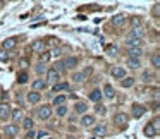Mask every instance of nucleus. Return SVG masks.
I'll return each mask as SVG.
<instances>
[{
  "instance_id": "f257e3e1",
  "label": "nucleus",
  "mask_w": 160,
  "mask_h": 139,
  "mask_svg": "<svg viewBox=\"0 0 160 139\" xmlns=\"http://www.w3.org/2000/svg\"><path fill=\"white\" fill-rule=\"evenodd\" d=\"M35 115L38 117V120H42V122H47V120H50V117L53 115V108H52V105H40L38 108L35 110Z\"/></svg>"
},
{
  "instance_id": "f03ea898",
  "label": "nucleus",
  "mask_w": 160,
  "mask_h": 139,
  "mask_svg": "<svg viewBox=\"0 0 160 139\" xmlns=\"http://www.w3.org/2000/svg\"><path fill=\"white\" fill-rule=\"evenodd\" d=\"M129 115L126 113V112H117V113L112 117V122H114V125H117L119 129H126L129 125Z\"/></svg>"
},
{
  "instance_id": "7ed1b4c3",
  "label": "nucleus",
  "mask_w": 160,
  "mask_h": 139,
  "mask_svg": "<svg viewBox=\"0 0 160 139\" xmlns=\"http://www.w3.org/2000/svg\"><path fill=\"white\" fill-rule=\"evenodd\" d=\"M43 79H45V83H47V86H53V84H57V83H60V76L59 74L55 72V70L52 69V67H50V69H47V72H45V77H43Z\"/></svg>"
},
{
  "instance_id": "20e7f679",
  "label": "nucleus",
  "mask_w": 160,
  "mask_h": 139,
  "mask_svg": "<svg viewBox=\"0 0 160 139\" xmlns=\"http://www.w3.org/2000/svg\"><path fill=\"white\" fill-rule=\"evenodd\" d=\"M146 112H148V108L143 103H134L131 107V117L132 118H141V117H145Z\"/></svg>"
},
{
  "instance_id": "39448f33",
  "label": "nucleus",
  "mask_w": 160,
  "mask_h": 139,
  "mask_svg": "<svg viewBox=\"0 0 160 139\" xmlns=\"http://www.w3.org/2000/svg\"><path fill=\"white\" fill-rule=\"evenodd\" d=\"M91 134H93V137H105V136L108 134L107 124H97V125H93V129H91Z\"/></svg>"
},
{
  "instance_id": "423d86ee",
  "label": "nucleus",
  "mask_w": 160,
  "mask_h": 139,
  "mask_svg": "<svg viewBox=\"0 0 160 139\" xmlns=\"http://www.w3.org/2000/svg\"><path fill=\"white\" fill-rule=\"evenodd\" d=\"M18 134H19V125H16V124H7L4 127V136L7 139H14V137H18Z\"/></svg>"
},
{
  "instance_id": "0eeeda50",
  "label": "nucleus",
  "mask_w": 160,
  "mask_h": 139,
  "mask_svg": "<svg viewBox=\"0 0 160 139\" xmlns=\"http://www.w3.org/2000/svg\"><path fill=\"white\" fill-rule=\"evenodd\" d=\"M153 81H157V72L155 70H152V69H145L141 72V83H145V84H152Z\"/></svg>"
},
{
  "instance_id": "6e6552de",
  "label": "nucleus",
  "mask_w": 160,
  "mask_h": 139,
  "mask_svg": "<svg viewBox=\"0 0 160 139\" xmlns=\"http://www.w3.org/2000/svg\"><path fill=\"white\" fill-rule=\"evenodd\" d=\"M88 100H90L91 103H95V105H100V103H102V100H103L100 88H93V89L90 91V94H88Z\"/></svg>"
},
{
  "instance_id": "1a4fd4ad",
  "label": "nucleus",
  "mask_w": 160,
  "mask_h": 139,
  "mask_svg": "<svg viewBox=\"0 0 160 139\" xmlns=\"http://www.w3.org/2000/svg\"><path fill=\"white\" fill-rule=\"evenodd\" d=\"M110 76L114 77V79H117V81H121V79H124L126 76H128V72H126V69L122 65H114L110 69Z\"/></svg>"
},
{
  "instance_id": "9d476101",
  "label": "nucleus",
  "mask_w": 160,
  "mask_h": 139,
  "mask_svg": "<svg viewBox=\"0 0 160 139\" xmlns=\"http://www.w3.org/2000/svg\"><path fill=\"white\" fill-rule=\"evenodd\" d=\"M126 22H128V17H126V14H122V12H119V14L112 16V19H110V24L115 26V28H122Z\"/></svg>"
},
{
  "instance_id": "9b49d317",
  "label": "nucleus",
  "mask_w": 160,
  "mask_h": 139,
  "mask_svg": "<svg viewBox=\"0 0 160 139\" xmlns=\"http://www.w3.org/2000/svg\"><path fill=\"white\" fill-rule=\"evenodd\" d=\"M62 62H64V67H66V70H72V69H76V67L79 65V59H78V57H74V55L66 57Z\"/></svg>"
},
{
  "instance_id": "f8f14e48",
  "label": "nucleus",
  "mask_w": 160,
  "mask_h": 139,
  "mask_svg": "<svg viewBox=\"0 0 160 139\" xmlns=\"http://www.w3.org/2000/svg\"><path fill=\"white\" fill-rule=\"evenodd\" d=\"M11 105L9 103H0V120L2 122H7L11 120Z\"/></svg>"
},
{
  "instance_id": "ddd939ff",
  "label": "nucleus",
  "mask_w": 160,
  "mask_h": 139,
  "mask_svg": "<svg viewBox=\"0 0 160 139\" xmlns=\"http://www.w3.org/2000/svg\"><path fill=\"white\" fill-rule=\"evenodd\" d=\"M79 124L81 127H93L97 124V117L95 115H90V113H84L83 117L79 118Z\"/></svg>"
},
{
  "instance_id": "4468645a",
  "label": "nucleus",
  "mask_w": 160,
  "mask_h": 139,
  "mask_svg": "<svg viewBox=\"0 0 160 139\" xmlns=\"http://www.w3.org/2000/svg\"><path fill=\"white\" fill-rule=\"evenodd\" d=\"M102 96H103L105 100H114L115 98V89H114V86H112L110 83H107L103 88H102Z\"/></svg>"
},
{
  "instance_id": "2eb2a0df",
  "label": "nucleus",
  "mask_w": 160,
  "mask_h": 139,
  "mask_svg": "<svg viewBox=\"0 0 160 139\" xmlns=\"http://www.w3.org/2000/svg\"><path fill=\"white\" fill-rule=\"evenodd\" d=\"M26 103L28 105H38L40 101H42V93H36V91H29L28 94H26Z\"/></svg>"
},
{
  "instance_id": "dca6fc26",
  "label": "nucleus",
  "mask_w": 160,
  "mask_h": 139,
  "mask_svg": "<svg viewBox=\"0 0 160 139\" xmlns=\"http://www.w3.org/2000/svg\"><path fill=\"white\" fill-rule=\"evenodd\" d=\"M43 89H47V83L43 77H36L31 83V91H36V93H42Z\"/></svg>"
},
{
  "instance_id": "f3484780",
  "label": "nucleus",
  "mask_w": 160,
  "mask_h": 139,
  "mask_svg": "<svg viewBox=\"0 0 160 139\" xmlns=\"http://www.w3.org/2000/svg\"><path fill=\"white\" fill-rule=\"evenodd\" d=\"M31 50H33V52H36V53L40 55V53L47 52L48 48H47V43L43 41V40H35V41L31 43Z\"/></svg>"
},
{
  "instance_id": "a211bd4d",
  "label": "nucleus",
  "mask_w": 160,
  "mask_h": 139,
  "mask_svg": "<svg viewBox=\"0 0 160 139\" xmlns=\"http://www.w3.org/2000/svg\"><path fill=\"white\" fill-rule=\"evenodd\" d=\"M124 43L128 48H143V38H126Z\"/></svg>"
},
{
  "instance_id": "6ab92c4d",
  "label": "nucleus",
  "mask_w": 160,
  "mask_h": 139,
  "mask_svg": "<svg viewBox=\"0 0 160 139\" xmlns=\"http://www.w3.org/2000/svg\"><path fill=\"white\" fill-rule=\"evenodd\" d=\"M11 118H12V124H16V125H18L19 122H22V118H24L22 108H14V110H11Z\"/></svg>"
},
{
  "instance_id": "aec40b11",
  "label": "nucleus",
  "mask_w": 160,
  "mask_h": 139,
  "mask_svg": "<svg viewBox=\"0 0 160 139\" xmlns=\"http://www.w3.org/2000/svg\"><path fill=\"white\" fill-rule=\"evenodd\" d=\"M143 65L141 59H126V67L131 70H139Z\"/></svg>"
},
{
  "instance_id": "412c9836",
  "label": "nucleus",
  "mask_w": 160,
  "mask_h": 139,
  "mask_svg": "<svg viewBox=\"0 0 160 139\" xmlns=\"http://www.w3.org/2000/svg\"><path fill=\"white\" fill-rule=\"evenodd\" d=\"M67 89H71V86H69V83H57V84H53L52 86V93L53 94H62L64 91H67Z\"/></svg>"
},
{
  "instance_id": "4be33fe9",
  "label": "nucleus",
  "mask_w": 160,
  "mask_h": 139,
  "mask_svg": "<svg viewBox=\"0 0 160 139\" xmlns=\"http://www.w3.org/2000/svg\"><path fill=\"white\" fill-rule=\"evenodd\" d=\"M88 108H90V105H88L86 101H83V100H79V101H76V103H74V112H76V113H79V115H84L88 112Z\"/></svg>"
},
{
  "instance_id": "5701e85b",
  "label": "nucleus",
  "mask_w": 160,
  "mask_h": 139,
  "mask_svg": "<svg viewBox=\"0 0 160 139\" xmlns=\"http://www.w3.org/2000/svg\"><path fill=\"white\" fill-rule=\"evenodd\" d=\"M126 57L128 59H141L143 48H126Z\"/></svg>"
},
{
  "instance_id": "b1692460",
  "label": "nucleus",
  "mask_w": 160,
  "mask_h": 139,
  "mask_svg": "<svg viewBox=\"0 0 160 139\" xmlns=\"http://www.w3.org/2000/svg\"><path fill=\"white\" fill-rule=\"evenodd\" d=\"M16 43H18V40H16V38H5L4 41H2V46H0V50L9 52V50H12V48L16 46Z\"/></svg>"
},
{
  "instance_id": "393cba45",
  "label": "nucleus",
  "mask_w": 160,
  "mask_h": 139,
  "mask_svg": "<svg viewBox=\"0 0 160 139\" xmlns=\"http://www.w3.org/2000/svg\"><path fill=\"white\" fill-rule=\"evenodd\" d=\"M103 52H105V55L107 57H110V59H115V57L119 55V48L115 45H107L103 48Z\"/></svg>"
},
{
  "instance_id": "a878e982",
  "label": "nucleus",
  "mask_w": 160,
  "mask_h": 139,
  "mask_svg": "<svg viewBox=\"0 0 160 139\" xmlns=\"http://www.w3.org/2000/svg\"><path fill=\"white\" fill-rule=\"evenodd\" d=\"M67 103V96L66 94H55V96H53V100H52V105L53 107H62V105H66Z\"/></svg>"
},
{
  "instance_id": "bb28decb",
  "label": "nucleus",
  "mask_w": 160,
  "mask_h": 139,
  "mask_svg": "<svg viewBox=\"0 0 160 139\" xmlns=\"http://www.w3.org/2000/svg\"><path fill=\"white\" fill-rule=\"evenodd\" d=\"M119 83H121V86L124 88V89H129V88H132L134 86V83H136V79L132 76H126L124 79H121L119 81Z\"/></svg>"
},
{
  "instance_id": "cd10ccee",
  "label": "nucleus",
  "mask_w": 160,
  "mask_h": 139,
  "mask_svg": "<svg viewBox=\"0 0 160 139\" xmlns=\"http://www.w3.org/2000/svg\"><path fill=\"white\" fill-rule=\"evenodd\" d=\"M150 62H152V67L155 70H158V67H160V52L158 50H155V52L152 53V57H150Z\"/></svg>"
},
{
  "instance_id": "c85d7f7f",
  "label": "nucleus",
  "mask_w": 160,
  "mask_h": 139,
  "mask_svg": "<svg viewBox=\"0 0 160 139\" xmlns=\"http://www.w3.org/2000/svg\"><path fill=\"white\" fill-rule=\"evenodd\" d=\"M143 35H145L143 28H138V29H129V31L126 33V38H143Z\"/></svg>"
},
{
  "instance_id": "c756f323",
  "label": "nucleus",
  "mask_w": 160,
  "mask_h": 139,
  "mask_svg": "<svg viewBox=\"0 0 160 139\" xmlns=\"http://www.w3.org/2000/svg\"><path fill=\"white\" fill-rule=\"evenodd\" d=\"M21 124H22V129H24L26 132H28V131H33V127H35V120H33L31 117H24Z\"/></svg>"
},
{
  "instance_id": "7c9ffc66",
  "label": "nucleus",
  "mask_w": 160,
  "mask_h": 139,
  "mask_svg": "<svg viewBox=\"0 0 160 139\" xmlns=\"http://www.w3.org/2000/svg\"><path fill=\"white\" fill-rule=\"evenodd\" d=\"M29 79L28 76V70H19L18 72V77H16V81H18V84H26Z\"/></svg>"
},
{
  "instance_id": "2f4dec72",
  "label": "nucleus",
  "mask_w": 160,
  "mask_h": 139,
  "mask_svg": "<svg viewBox=\"0 0 160 139\" xmlns=\"http://www.w3.org/2000/svg\"><path fill=\"white\" fill-rule=\"evenodd\" d=\"M145 136H148V137H152V136H158V131H157L155 127H153V124L150 122V124H146L145 125Z\"/></svg>"
},
{
  "instance_id": "473e14b6",
  "label": "nucleus",
  "mask_w": 160,
  "mask_h": 139,
  "mask_svg": "<svg viewBox=\"0 0 160 139\" xmlns=\"http://www.w3.org/2000/svg\"><path fill=\"white\" fill-rule=\"evenodd\" d=\"M52 69L55 70V72L59 74V76H60V74H66V72H67L66 67H64V62H62V60H55V64H53Z\"/></svg>"
},
{
  "instance_id": "72a5a7b5",
  "label": "nucleus",
  "mask_w": 160,
  "mask_h": 139,
  "mask_svg": "<svg viewBox=\"0 0 160 139\" xmlns=\"http://www.w3.org/2000/svg\"><path fill=\"white\" fill-rule=\"evenodd\" d=\"M84 79H86V77H84V74H83V72H72V76H71V81H72L74 84L83 83Z\"/></svg>"
},
{
  "instance_id": "f704fd0d",
  "label": "nucleus",
  "mask_w": 160,
  "mask_h": 139,
  "mask_svg": "<svg viewBox=\"0 0 160 139\" xmlns=\"http://www.w3.org/2000/svg\"><path fill=\"white\" fill-rule=\"evenodd\" d=\"M129 24H131V29H138V28H143V19L139 17H132L131 21H129Z\"/></svg>"
},
{
  "instance_id": "c9c22d12",
  "label": "nucleus",
  "mask_w": 160,
  "mask_h": 139,
  "mask_svg": "<svg viewBox=\"0 0 160 139\" xmlns=\"http://www.w3.org/2000/svg\"><path fill=\"white\" fill-rule=\"evenodd\" d=\"M67 113H69V108H67L66 105H62V107H55V117H66Z\"/></svg>"
},
{
  "instance_id": "e433bc0d",
  "label": "nucleus",
  "mask_w": 160,
  "mask_h": 139,
  "mask_svg": "<svg viewBox=\"0 0 160 139\" xmlns=\"http://www.w3.org/2000/svg\"><path fill=\"white\" fill-rule=\"evenodd\" d=\"M50 59H52V57H50V52L47 50V52L40 53V59H38V62H40V64H45V65H47V64L50 62Z\"/></svg>"
},
{
  "instance_id": "4c0bfd02",
  "label": "nucleus",
  "mask_w": 160,
  "mask_h": 139,
  "mask_svg": "<svg viewBox=\"0 0 160 139\" xmlns=\"http://www.w3.org/2000/svg\"><path fill=\"white\" fill-rule=\"evenodd\" d=\"M152 16L157 19V21L160 19V4H155V5L152 7Z\"/></svg>"
},
{
  "instance_id": "58836bf2",
  "label": "nucleus",
  "mask_w": 160,
  "mask_h": 139,
  "mask_svg": "<svg viewBox=\"0 0 160 139\" xmlns=\"http://www.w3.org/2000/svg\"><path fill=\"white\" fill-rule=\"evenodd\" d=\"M35 70H36V74H38V76H42V74H45L47 72V65L45 64H36V67H35Z\"/></svg>"
},
{
  "instance_id": "ea45409f",
  "label": "nucleus",
  "mask_w": 160,
  "mask_h": 139,
  "mask_svg": "<svg viewBox=\"0 0 160 139\" xmlns=\"http://www.w3.org/2000/svg\"><path fill=\"white\" fill-rule=\"evenodd\" d=\"M48 52H50V57H60L62 55V48H60V46H53Z\"/></svg>"
},
{
  "instance_id": "a19ab883",
  "label": "nucleus",
  "mask_w": 160,
  "mask_h": 139,
  "mask_svg": "<svg viewBox=\"0 0 160 139\" xmlns=\"http://www.w3.org/2000/svg\"><path fill=\"white\" fill-rule=\"evenodd\" d=\"M9 59H11V55H9V52H4V50H0V62H9Z\"/></svg>"
},
{
  "instance_id": "79ce46f5",
  "label": "nucleus",
  "mask_w": 160,
  "mask_h": 139,
  "mask_svg": "<svg viewBox=\"0 0 160 139\" xmlns=\"http://www.w3.org/2000/svg\"><path fill=\"white\" fill-rule=\"evenodd\" d=\"M95 112H97L98 115H105V112H107V110H105V107L100 103V105H95Z\"/></svg>"
},
{
  "instance_id": "37998d69",
  "label": "nucleus",
  "mask_w": 160,
  "mask_h": 139,
  "mask_svg": "<svg viewBox=\"0 0 160 139\" xmlns=\"http://www.w3.org/2000/svg\"><path fill=\"white\" fill-rule=\"evenodd\" d=\"M152 124H153V127H155L157 131H160V117H155V118H153Z\"/></svg>"
},
{
  "instance_id": "c03bdc74",
  "label": "nucleus",
  "mask_w": 160,
  "mask_h": 139,
  "mask_svg": "<svg viewBox=\"0 0 160 139\" xmlns=\"http://www.w3.org/2000/svg\"><path fill=\"white\" fill-rule=\"evenodd\" d=\"M35 136H36L38 139H42V137H47V132H45V131H38Z\"/></svg>"
},
{
  "instance_id": "a18cd8bd",
  "label": "nucleus",
  "mask_w": 160,
  "mask_h": 139,
  "mask_svg": "<svg viewBox=\"0 0 160 139\" xmlns=\"http://www.w3.org/2000/svg\"><path fill=\"white\" fill-rule=\"evenodd\" d=\"M35 137V131H28V134H26V139H33Z\"/></svg>"
},
{
  "instance_id": "49530a36",
  "label": "nucleus",
  "mask_w": 160,
  "mask_h": 139,
  "mask_svg": "<svg viewBox=\"0 0 160 139\" xmlns=\"http://www.w3.org/2000/svg\"><path fill=\"white\" fill-rule=\"evenodd\" d=\"M26 64H29V60H26V59H22V60H21V65H22V67H26Z\"/></svg>"
},
{
  "instance_id": "de8ad7c7",
  "label": "nucleus",
  "mask_w": 160,
  "mask_h": 139,
  "mask_svg": "<svg viewBox=\"0 0 160 139\" xmlns=\"http://www.w3.org/2000/svg\"><path fill=\"white\" fill-rule=\"evenodd\" d=\"M4 5H5V2H2V0H0V9L4 7Z\"/></svg>"
},
{
  "instance_id": "09e8293b",
  "label": "nucleus",
  "mask_w": 160,
  "mask_h": 139,
  "mask_svg": "<svg viewBox=\"0 0 160 139\" xmlns=\"http://www.w3.org/2000/svg\"><path fill=\"white\" fill-rule=\"evenodd\" d=\"M48 139H53V137H48Z\"/></svg>"
}]
</instances>
